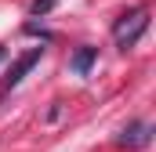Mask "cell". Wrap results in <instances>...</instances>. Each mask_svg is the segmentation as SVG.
<instances>
[{
    "instance_id": "cell-4",
    "label": "cell",
    "mask_w": 156,
    "mask_h": 152,
    "mask_svg": "<svg viewBox=\"0 0 156 152\" xmlns=\"http://www.w3.org/2000/svg\"><path fill=\"white\" fill-rule=\"evenodd\" d=\"M94 62H98V47H91V43H83V47H76L73 51V58H69V69L80 76H87L91 69H94Z\"/></svg>"
},
{
    "instance_id": "cell-7",
    "label": "cell",
    "mask_w": 156,
    "mask_h": 152,
    "mask_svg": "<svg viewBox=\"0 0 156 152\" xmlns=\"http://www.w3.org/2000/svg\"><path fill=\"white\" fill-rule=\"evenodd\" d=\"M4 58H7V51H4V47H0V62H4Z\"/></svg>"
},
{
    "instance_id": "cell-5",
    "label": "cell",
    "mask_w": 156,
    "mask_h": 152,
    "mask_svg": "<svg viewBox=\"0 0 156 152\" xmlns=\"http://www.w3.org/2000/svg\"><path fill=\"white\" fill-rule=\"evenodd\" d=\"M55 4H58V0H33V4H29V15H37V18H40V15H47Z\"/></svg>"
},
{
    "instance_id": "cell-3",
    "label": "cell",
    "mask_w": 156,
    "mask_h": 152,
    "mask_svg": "<svg viewBox=\"0 0 156 152\" xmlns=\"http://www.w3.org/2000/svg\"><path fill=\"white\" fill-rule=\"evenodd\" d=\"M40 58H44V47H29L26 54H18V58H15V65H11V73H7V80H4V87H7V91H11V87H18V83L26 80V73L37 65Z\"/></svg>"
},
{
    "instance_id": "cell-1",
    "label": "cell",
    "mask_w": 156,
    "mask_h": 152,
    "mask_svg": "<svg viewBox=\"0 0 156 152\" xmlns=\"http://www.w3.org/2000/svg\"><path fill=\"white\" fill-rule=\"evenodd\" d=\"M145 29H149V7H134V11H131V29H120L116 33L120 51H131L138 40L145 36Z\"/></svg>"
},
{
    "instance_id": "cell-2",
    "label": "cell",
    "mask_w": 156,
    "mask_h": 152,
    "mask_svg": "<svg viewBox=\"0 0 156 152\" xmlns=\"http://www.w3.org/2000/svg\"><path fill=\"white\" fill-rule=\"evenodd\" d=\"M120 145H123V149H149V145H153V123L131 119V123L123 127V134H120Z\"/></svg>"
},
{
    "instance_id": "cell-6",
    "label": "cell",
    "mask_w": 156,
    "mask_h": 152,
    "mask_svg": "<svg viewBox=\"0 0 156 152\" xmlns=\"http://www.w3.org/2000/svg\"><path fill=\"white\" fill-rule=\"evenodd\" d=\"M22 29H26V33H29V36H40V40H55V33H47V29H40L37 22H26V26H22Z\"/></svg>"
}]
</instances>
